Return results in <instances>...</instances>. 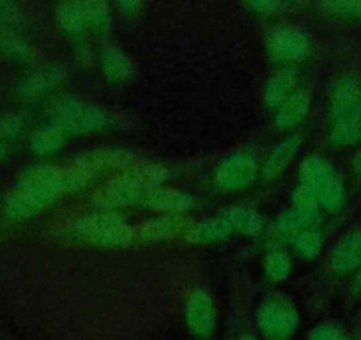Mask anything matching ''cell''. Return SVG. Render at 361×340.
Wrapping results in <instances>:
<instances>
[{"mask_svg":"<svg viewBox=\"0 0 361 340\" xmlns=\"http://www.w3.org/2000/svg\"><path fill=\"white\" fill-rule=\"evenodd\" d=\"M317 197L328 210H338L343 204V200H345V190H343V185L340 183V179L335 178L326 188H322L319 192Z\"/></svg>","mask_w":361,"mask_h":340,"instance_id":"cell-15","label":"cell"},{"mask_svg":"<svg viewBox=\"0 0 361 340\" xmlns=\"http://www.w3.org/2000/svg\"><path fill=\"white\" fill-rule=\"evenodd\" d=\"M312 340H347V336L335 326L324 324L312 333Z\"/></svg>","mask_w":361,"mask_h":340,"instance_id":"cell-22","label":"cell"},{"mask_svg":"<svg viewBox=\"0 0 361 340\" xmlns=\"http://www.w3.org/2000/svg\"><path fill=\"white\" fill-rule=\"evenodd\" d=\"M301 179H303V185L308 192L319 195V192L335 179V174L324 159L310 158L305 162L303 170H301Z\"/></svg>","mask_w":361,"mask_h":340,"instance_id":"cell-8","label":"cell"},{"mask_svg":"<svg viewBox=\"0 0 361 340\" xmlns=\"http://www.w3.org/2000/svg\"><path fill=\"white\" fill-rule=\"evenodd\" d=\"M293 89V78L287 75H280L276 76L273 82H271L269 89H267V96H269L271 102H286L287 95Z\"/></svg>","mask_w":361,"mask_h":340,"instance_id":"cell-18","label":"cell"},{"mask_svg":"<svg viewBox=\"0 0 361 340\" xmlns=\"http://www.w3.org/2000/svg\"><path fill=\"white\" fill-rule=\"evenodd\" d=\"M354 170H356V174L361 176V151L357 152L356 158H354Z\"/></svg>","mask_w":361,"mask_h":340,"instance_id":"cell-24","label":"cell"},{"mask_svg":"<svg viewBox=\"0 0 361 340\" xmlns=\"http://www.w3.org/2000/svg\"><path fill=\"white\" fill-rule=\"evenodd\" d=\"M147 202L151 206L158 207V210H166V211H180L188 206V199L179 193L173 192H165V190H149L147 192Z\"/></svg>","mask_w":361,"mask_h":340,"instance_id":"cell-12","label":"cell"},{"mask_svg":"<svg viewBox=\"0 0 361 340\" xmlns=\"http://www.w3.org/2000/svg\"><path fill=\"white\" fill-rule=\"evenodd\" d=\"M333 140L342 145L361 142V116L353 117V119L336 121L335 128H333Z\"/></svg>","mask_w":361,"mask_h":340,"instance_id":"cell-13","label":"cell"},{"mask_svg":"<svg viewBox=\"0 0 361 340\" xmlns=\"http://www.w3.org/2000/svg\"><path fill=\"white\" fill-rule=\"evenodd\" d=\"M32 145L36 151L47 152L51 149H57L61 145V128L59 126H47L44 130L37 131L34 137Z\"/></svg>","mask_w":361,"mask_h":340,"instance_id":"cell-16","label":"cell"},{"mask_svg":"<svg viewBox=\"0 0 361 340\" xmlns=\"http://www.w3.org/2000/svg\"><path fill=\"white\" fill-rule=\"evenodd\" d=\"M2 154H4V149L0 147V156H2Z\"/></svg>","mask_w":361,"mask_h":340,"instance_id":"cell-27","label":"cell"},{"mask_svg":"<svg viewBox=\"0 0 361 340\" xmlns=\"http://www.w3.org/2000/svg\"><path fill=\"white\" fill-rule=\"evenodd\" d=\"M232 225L228 221L224 220H214V221H206V224L199 225L197 229V238L200 241H214V239H220L231 231Z\"/></svg>","mask_w":361,"mask_h":340,"instance_id":"cell-17","label":"cell"},{"mask_svg":"<svg viewBox=\"0 0 361 340\" xmlns=\"http://www.w3.org/2000/svg\"><path fill=\"white\" fill-rule=\"evenodd\" d=\"M140 190V179H117V181L110 183L105 190H102V193H99V202H102L103 206H123V204L135 200V197H138Z\"/></svg>","mask_w":361,"mask_h":340,"instance_id":"cell-7","label":"cell"},{"mask_svg":"<svg viewBox=\"0 0 361 340\" xmlns=\"http://www.w3.org/2000/svg\"><path fill=\"white\" fill-rule=\"evenodd\" d=\"M271 47L276 55L286 59H300L308 51L307 37L293 30H279L271 40Z\"/></svg>","mask_w":361,"mask_h":340,"instance_id":"cell-10","label":"cell"},{"mask_svg":"<svg viewBox=\"0 0 361 340\" xmlns=\"http://www.w3.org/2000/svg\"><path fill=\"white\" fill-rule=\"evenodd\" d=\"M259 322L267 336L276 340L286 339L296 329V312L282 301H273L260 310Z\"/></svg>","mask_w":361,"mask_h":340,"instance_id":"cell-2","label":"cell"},{"mask_svg":"<svg viewBox=\"0 0 361 340\" xmlns=\"http://www.w3.org/2000/svg\"><path fill=\"white\" fill-rule=\"evenodd\" d=\"M298 145H300L298 138H289V140L283 142V144L280 145L273 154H271L269 162H267V166H266V174H279V172H282V169L287 165L290 156L296 152Z\"/></svg>","mask_w":361,"mask_h":340,"instance_id":"cell-14","label":"cell"},{"mask_svg":"<svg viewBox=\"0 0 361 340\" xmlns=\"http://www.w3.org/2000/svg\"><path fill=\"white\" fill-rule=\"evenodd\" d=\"M356 287L361 291V273H360V275H357V279H356Z\"/></svg>","mask_w":361,"mask_h":340,"instance_id":"cell-25","label":"cell"},{"mask_svg":"<svg viewBox=\"0 0 361 340\" xmlns=\"http://www.w3.org/2000/svg\"><path fill=\"white\" fill-rule=\"evenodd\" d=\"M321 236L314 231H305L303 234L298 238V248H300L305 255H308V257H315L319 253V250H321Z\"/></svg>","mask_w":361,"mask_h":340,"instance_id":"cell-20","label":"cell"},{"mask_svg":"<svg viewBox=\"0 0 361 340\" xmlns=\"http://www.w3.org/2000/svg\"><path fill=\"white\" fill-rule=\"evenodd\" d=\"M243 340H257V339H253V336H245V339Z\"/></svg>","mask_w":361,"mask_h":340,"instance_id":"cell-26","label":"cell"},{"mask_svg":"<svg viewBox=\"0 0 361 340\" xmlns=\"http://www.w3.org/2000/svg\"><path fill=\"white\" fill-rule=\"evenodd\" d=\"M361 265V234H350L343 239L331 255V268L336 273H349Z\"/></svg>","mask_w":361,"mask_h":340,"instance_id":"cell-6","label":"cell"},{"mask_svg":"<svg viewBox=\"0 0 361 340\" xmlns=\"http://www.w3.org/2000/svg\"><path fill=\"white\" fill-rule=\"evenodd\" d=\"M80 231L90 238L109 243H123L131 238V231L124 221L112 214H94L80 221Z\"/></svg>","mask_w":361,"mask_h":340,"instance_id":"cell-3","label":"cell"},{"mask_svg":"<svg viewBox=\"0 0 361 340\" xmlns=\"http://www.w3.org/2000/svg\"><path fill=\"white\" fill-rule=\"evenodd\" d=\"M287 269H289V259L286 257V253H273L269 257V261H267V272L273 277H276V279H282L287 273Z\"/></svg>","mask_w":361,"mask_h":340,"instance_id":"cell-21","label":"cell"},{"mask_svg":"<svg viewBox=\"0 0 361 340\" xmlns=\"http://www.w3.org/2000/svg\"><path fill=\"white\" fill-rule=\"evenodd\" d=\"M255 163L248 154H232L220 169V181L227 186H243L253 179Z\"/></svg>","mask_w":361,"mask_h":340,"instance_id":"cell-5","label":"cell"},{"mask_svg":"<svg viewBox=\"0 0 361 340\" xmlns=\"http://www.w3.org/2000/svg\"><path fill=\"white\" fill-rule=\"evenodd\" d=\"M190 326L197 335H207L213 332L214 312L211 307V300L206 294H195L188 308Z\"/></svg>","mask_w":361,"mask_h":340,"instance_id":"cell-9","label":"cell"},{"mask_svg":"<svg viewBox=\"0 0 361 340\" xmlns=\"http://www.w3.org/2000/svg\"><path fill=\"white\" fill-rule=\"evenodd\" d=\"M308 109V98L307 95H294L290 98H287L283 102L282 110H280V116H279V124L282 126H293L296 124L301 117L305 116Z\"/></svg>","mask_w":361,"mask_h":340,"instance_id":"cell-11","label":"cell"},{"mask_svg":"<svg viewBox=\"0 0 361 340\" xmlns=\"http://www.w3.org/2000/svg\"><path fill=\"white\" fill-rule=\"evenodd\" d=\"M328 8L343 15H361V2H338V4H329Z\"/></svg>","mask_w":361,"mask_h":340,"instance_id":"cell-23","label":"cell"},{"mask_svg":"<svg viewBox=\"0 0 361 340\" xmlns=\"http://www.w3.org/2000/svg\"><path fill=\"white\" fill-rule=\"evenodd\" d=\"M232 221L231 225H235L238 229L246 232H257L260 229V218L257 217L252 211H243L238 210L235 213H232Z\"/></svg>","mask_w":361,"mask_h":340,"instance_id":"cell-19","label":"cell"},{"mask_svg":"<svg viewBox=\"0 0 361 340\" xmlns=\"http://www.w3.org/2000/svg\"><path fill=\"white\" fill-rule=\"evenodd\" d=\"M333 114L336 121L361 116V83L353 76H347L336 85L333 96Z\"/></svg>","mask_w":361,"mask_h":340,"instance_id":"cell-4","label":"cell"},{"mask_svg":"<svg viewBox=\"0 0 361 340\" xmlns=\"http://www.w3.org/2000/svg\"><path fill=\"white\" fill-rule=\"evenodd\" d=\"M68 186L64 176L55 169H36L16 185L8 200V213L13 218H27L54 200Z\"/></svg>","mask_w":361,"mask_h":340,"instance_id":"cell-1","label":"cell"}]
</instances>
